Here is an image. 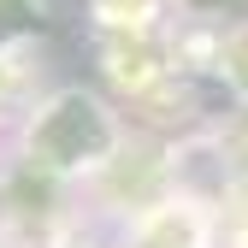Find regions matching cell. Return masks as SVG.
Masks as SVG:
<instances>
[{
	"instance_id": "6da1fadb",
	"label": "cell",
	"mask_w": 248,
	"mask_h": 248,
	"mask_svg": "<svg viewBox=\"0 0 248 248\" xmlns=\"http://www.w3.org/2000/svg\"><path fill=\"white\" fill-rule=\"evenodd\" d=\"M118 148V118L89 95V89H65L42 107V118L30 124V160H42L47 171H83L101 166Z\"/></svg>"
},
{
	"instance_id": "3957f363",
	"label": "cell",
	"mask_w": 248,
	"mask_h": 248,
	"mask_svg": "<svg viewBox=\"0 0 248 248\" xmlns=\"http://www.w3.org/2000/svg\"><path fill=\"white\" fill-rule=\"evenodd\" d=\"M30 24H36V6H30V0H0V47L12 36H24Z\"/></svg>"
},
{
	"instance_id": "7a4b0ae2",
	"label": "cell",
	"mask_w": 248,
	"mask_h": 248,
	"mask_svg": "<svg viewBox=\"0 0 248 248\" xmlns=\"http://www.w3.org/2000/svg\"><path fill=\"white\" fill-rule=\"evenodd\" d=\"M219 77L231 83V95L248 101V24H236L231 36H225V47H219Z\"/></svg>"
}]
</instances>
